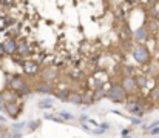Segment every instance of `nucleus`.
Segmentation results:
<instances>
[{"label": "nucleus", "mask_w": 159, "mask_h": 138, "mask_svg": "<svg viewBox=\"0 0 159 138\" xmlns=\"http://www.w3.org/2000/svg\"><path fill=\"white\" fill-rule=\"evenodd\" d=\"M39 126H40V121H28V123H26V128H28L30 131H36Z\"/></svg>", "instance_id": "nucleus-23"}, {"label": "nucleus", "mask_w": 159, "mask_h": 138, "mask_svg": "<svg viewBox=\"0 0 159 138\" xmlns=\"http://www.w3.org/2000/svg\"><path fill=\"white\" fill-rule=\"evenodd\" d=\"M99 126H101L102 129H105V131H108V129H110V124H108V123H101Z\"/></svg>", "instance_id": "nucleus-28"}, {"label": "nucleus", "mask_w": 159, "mask_h": 138, "mask_svg": "<svg viewBox=\"0 0 159 138\" xmlns=\"http://www.w3.org/2000/svg\"><path fill=\"white\" fill-rule=\"evenodd\" d=\"M2 134H3V126L0 124V135H2Z\"/></svg>", "instance_id": "nucleus-31"}, {"label": "nucleus", "mask_w": 159, "mask_h": 138, "mask_svg": "<svg viewBox=\"0 0 159 138\" xmlns=\"http://www.w3.org/2000/svg\"><path fill=\"white\" fill-rule=\"evenodd\" d=\"M70 94H71V91H68V89H59V91L54 92V97H56L57 100H60V101H66V103H68Z\"/></svg>", "instance_id": "nucleus-15"}, {"label": "nucleus", "mask_w": 159, "mask_h": 138, "mask_svg": "<svg viewBox=\"0 0 159 138\" xmlns=\"http://www.w3.org/2000/svg\"><path fill=\"white\" fill-rule=\"evenodd\" d=\"M59 117H60L65 123H66V121H73V120H74V115H71L70 112H65V111H60V112H59Z\"/></svg>", "instance_id": "nucleus-19"}, {"label": "nucleus", "mask_w": 159, "mask_h": 138, "mask_svg": "<svg viewBox=\"0 0 159 138\" xmlns=\"http://www.w3.org/2000/svg\"><path fill=\"white\" fill-rule=\"evenodd\" d=\"M22 68H23V72L26 75H37V74H40V65L36 60H25Z\"/></svg>", "instance_id": "nucleus-5"}, {"label": "nucleus", "mask_w": 159, "mask_h": 138, "mask_svg": "<svg viewBox=\"0 0 159 138\" xmlns=\"http://www.w3.org/2000/svg\"><path fill=\"white\" fill-rule=\"evenodd\" d=\"M128 94L125 92V89L120 86V83H114L110 86V89L107 91V98L114 101V103H124L127 100Z\"/></svg>", "instance_id": "nucleus-2"}, {"label": "nucleus", "mask_w": 159, "mask_h": 138, "mask_svg": "<svg viewBox=\"0 0 159 138\" xmlns=\"http://www.w3.org/2000/svg\"><path fill=\"white\" fill-rule=\"evenodd\" d=\"M120 86L125 89L128 95L134 94L138 91V85H136V77H122L120 78Z\"/></svg>", "instance_id": "nucleus-4"}, {"label": "nucleus", "mask_w": 159, "mask_h": 138, "mask_svg": "<svg viewBox=\"0 0 159 138\" xmlns=\"http://www.w3.org/2000/svg\"><path fill=\"white\" fill-rule=\"evenodd\" d=\"M6 104H8V100H6L5 94H3V92H0V111H2V112H5Z\"/></svg>", "instance_id": "nucleus-21"}, {"label": "nucleus", "mask_w": 159, "mask_h": 138, "mask_svg": "<svg viewBox=\"0 0 159 138\" xmlns=\"http://www.w3.org/2000/svg\"><path fill=\"white\" fill-rule=\"evenodd\" d=\"M45 118H47V120H51V121H56V123H59V124H63V123H65L59 115H53V114H45Z\"/></svg>", "instance_id": "nucleus-20"}, {"label": "nucleus", "mask_w": 159, "mask_h": 138, "mask_svg": "<svg viewBox=\"0 0 159 138\" xmlns=\"http://www.w3.org/2000/svg\"><path fill=\"white\" fill-rule=\"evenodd\" d=\"M0 121H3V123H5V121H6V118H5L3 115H0Z\"/></svg>", "instance_id": "nucleus-30"}, {"label": "nucleus", "mask_w": 159, "mask_h": 138, "mask_svg": "<svg viewBox=\"0 0 159 138\" xmlns=\"http://www.w3.org/2000/svg\"><path fill=\"white\" fill-rule=\"evenodd\" d=\"M17 43H19V51H17L19 55L25 57V55H28L31 52V45L28 43L26 39H20V40H17Z\"/></svg>", "instance_id": "nucleus-11"}, {"label": "nucleus", "mask_w": 159, "mask_h": 138, "mask_svg": "<svg viewBox=\"0 0 159 138\" xmlns=\"http://www.w3.org/2000/svg\"><path fill=\"white\" fill-rule=\"evenodd\" d=\"M158 78H159V77H158Z\"/></svg>", "instance_id": "nucleus-33"}, {"label": "nucleus", "mask_w": 159, "mask_h": 138, "mask_svg": "<svg viewBox=\"0 0 159 138\" xmlns=\"http://www.w3.org/2000/svg\"><path fill=\"white\" fill-rule=\"evenodd\" d=\"M148 83H150L148 75H145V74H138V75H136V85H138V89H139V91L147 89V88H148Z\"/></svg>", "instance_id": "nucleus-12"}, {"label": "nucleus", "mask_w": 159, "mask_h": 138, "mask_svg": "<svg viewBox=\"0 0 159 138\" xmlns=\"http://www.w3.org/2000/svg\"><path fill=\"white\" fill-rule=\"evenodd\" d=\"M2 6H3V2H2V0H0V8H2Z\"/></svg>", "instance_id": "nucleus-32"}, {"label": "nucleus", "mask_w": 159, "mask_h": 138, "mask_svg": "<svg viewBox=\"0 0 159 138\" xmlns=\"http://www.w3.org/2000/svg\"><path fill=\"white\" fill-rule=\"evenodd\" d=\"M39 75H40L42 82H48V83H53L54 80L57 78V72H56V69H53V66L43 68V69L40 71Z\"/></svg>", "instance_id": "nucleus-9"}, {"label": "nucleus", "mask_w": 159, "mask_h": 138, "mask_svg": "<svg viewBox=\"0 0 159 138\" xmlns=\"http://www.w3.org/2000/svg\"><path fill=\"white\" fill-rule=\"evenodd\" d=\"M36 92L39 94H45V95H50V94H54L56 92V88H54L53 83H48V82H39L36 85Z\"/></svg>", "instance_id": "nucleus-10"}, {"label": "nucleus", "mask_w": 159, "mask_h": 138, "mask_svg": "<svg viewBox=\"0 0 159 138\" xmlns=\"http://www.w3.org/2000/svg\"><path fill=\"white\" fill-rule=\"evenodd\" d=\"M96 100H94V95H93V91H87L82 94V104L84 106H91L94 104Z\"/></svg>", "instance_id": "nucleus-13"}, {"label": "nucleus", "mask_w": 159, "mask_h": 138, "mask_svg": "<svg viewBox=\"0 0 159 138\" xmlns=\"http://www.w3.org/2000/svg\"><path fill=\"white\" fill-rule=\"evenodd\" d=\"M28 83H26V80L22 75H12V80H11V85H9L8 89H11V91H14L16 94H19V92H22V89Z\"/></svg>", "instance_id": "nucleus-7"}, {"label": "nucleus", "mask_w": 159, "mask_h": 138, "mask_svg": "<svg viewBox=\"0 0 159 138\" xmlns=\"http://www.w3.org/2000/svg\"><path fill=\"white\" fill-rule=\"evenodd\" d=\"M5 112H6V115L9 118H17L20 115V112H22V104H17V101H11V103L6 104Z\"/></svg>", "instance_id": "nucleus-8"}, {"label": "nucleus", "mask_w": 159, "mask_h": 138, "mask_svg": "<svg viewBox=\"0 0 159 138\" xmlns=\"http://www.w3.org/2000/svg\"><path fill=\"white\" fill-rule=\"evenodd\" d=\"M68 103L74 104V106H80L82 104V94L79 92H71L70 94V98H68Z\"/></svg>", "instance_id": "nucleus-14"}, {"label": "nucleus", "mask_w": 159, "mask_h": 138, "mask_svg": "<svg viewBox=\"0 0 159 138\" xmlns=\"http://www.w3.org/2000/svg\"><path fill=\"white\" fill-rule=\"evenodd\" d=\"M130 134H131V128H127V129H122L120 137L122 138H130Z\"/></svg>", "instance_id": "nucleus-24"}, {"label": "nucleus", "mask_w": 159, "mask_h": 138, "mask_svg": "<svg viewBox=\"0 0 159 138\" xmlns=\"http://www.w3.org/2000/svg\"><path fill=\"white\" fill-rule=\"evenodd\" d=\"M150 31L147 28V25H141L138 29L133 31V40L138 43V45H145L148 40H150Z\"/></svg>", "instance_id": "nucleus-3"}, {"label": "nucleus", "mask_w": 159, "mask_h": 138, "mask_svg": "<svg viewBox=\"0 0 159 138\" xmlns=\"http://www.w3.org/2000/svg\"><path fill=\"white\" fill-rule=\"evenodd\" d=\"M148 98L153 100V101H156V103H159V85H156L152 91L148 92Z\"/></svg>", "instance_id": "nucleus-17"}, {"label": "nucleus", "mask_w": 159, "mask_h": 138, "mask_svg": "<svg viewBox=\"0 0 159 138\" xmlns=\"http://www.w3.org/2000/svg\"><path fill=\"white\" fill-rule=\"evenodd\" d=\"M6 52H5V49H3V45L0 43V58H3V55H5Z\"/></svg>", "instance_id": "nucleus-29"}, {"label": "nucleus", "mask_w": 159, "mask_h": 138, "mask_svg": "<svg viewBox=\"0 0 159 138\" xmlns=\"http://www.w3.org/2000/svg\"><path fill=\"white\" fill-rule=\"evenodd\" d=\"M131 55H133V58H134V61L138 63V65H150L153 60H152V54H150V51H148V48L145 45H136L133 46V49H131Z\"/></svg>", "instance_id": "nucleus-1"}, {"label": "nucleus", "mask_w": 159, "mask_h": 138, "mask_svg": "<svg viewBox=\"0 0 159 138\" xmlns=\"http://www.w3.org/2000/svg\"><path fill=\"white\" fill-rule=\"evenodd\" d=\"M93 95H94V100L99 101V100H102V98L107 97V91H104V88H102V89H94V91H93Z\"/></svg>", "instance_id": "nucleus-18"}, {"label": "nucleus", "mask_w": 159, "mask_h": 138, "mask_svg": "<svg viewBox=\"0 0 159 138\" xmlns=\"http://www.w3.org/2000/svg\"><path fill=\"white\" fill-rule=\"evenodd\" d=\"M11 138H23V132L22 131H12L11 132Z\"/></svg>", "instance_id": "nucleus-25"}, {"label": "nucleus", "mask_w": 159, "mask_h": 138, "mask_svg": "<svg viewBox=\"0 0 159 138\" xmlns=\"http://www.w3.org/2000/svg\"><path fill=\"white\" fill-rule=\"evenodd\" d=\"M39 107H40V109H53V107H54L53 98L47 97V98L40 100V101H39Z\"/></svg>", "instance_id": "nucleus-16"}, {"label": "nucleus", "mask_w": 159, "mask_h": 138, "mask_svg": "<svg viewBox=\"0 0 159 138\" xmlns=\"http://www.w3.org/2000/svg\"><path fill=\"white\" fill-rule=\"evenodd\" d=\"M26 128V123L25 121H19V123H12V131H22Z\"/></svg>", "instance_id": "nucleus-22"}, {"label": "nucleus", "mask_w": 159, "mask_h": 138, "mask_svg": "<svg viewBox=\"0 0 159 138\" xmlns=\"http://www.w3.org/2000/svg\"><path fill=\"white\" fill-rule=\"evenodd\" d=\"M131 123H133L134 126H139V124H142V121H141V118H139V117H131Z\"/></svg>", "instance_id": "nucleus-26"}, {"label": "nucleus", "mask_w": 159, "mask_h": 138, "mask_svg": "<svg viewBox=\"0 0 159 138\" xmlns=\"http://www.w3.org/2000/svg\"><path fill=\"white\" fill-rule=\"evenodd\" d=\"M148 134H150L152 137H156V135L159 134V128H155V129H150V131H148Z\"/></svg>", "instance_id": "nucleus-27"}, {"label": "nucleus", "mask_w": 159, "mask_h": 138, "mask_svg": "<svg viewBox=\"0 0 159 138\" xmlns=\"http://www.w3.org/2000/svg\"><path fill=\"white\" fill-rule=\"evenodd\" d=\"M2 45H3V49H5V52H6L8 55H14V54H17V51H19V43H17V40H16L14 37H6V39L2 42Z\"/></svg>", "instance_id": "nucleus-6"}]
</instances>
